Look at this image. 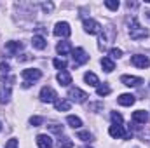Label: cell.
Segmentation results:
<instances>
[{
    "instance_id": "cell-1",
    "label": "cell",
    "mask_w": 150,
    "mask_h": 148,
    "mask_svg": "<svg viewBox=\"0 0 150 148\" xmlns=\"http://www.w3.org/2000/svg\"><path fill=\"white\" fill-rule=\"evenodd\" d=\"M129 37H131V40L147 38L149 37V32H147L145 28H142V26L138 25V21L133 18V21H131V25H129Z\"/></svg>"
},
{
    "instance_id": "cell-2",
    "label": "cell",
    "mask_w": 150,
    "mask_h": 148,
    "mask_svg": "<svg viewBox=\"0 0 150 148\" xmlns=\"http://www.w3.org/2000/svg\"><path fill=\"white\" fill-rule=\"evenodd\" d=\"M72 58H74V68H79L80 65H84V63H87L89 61V56L86 54V51L82 49V47H77L72 51Z\"/></svg>"
},
{
    "instance_id": "cell-3",
    "label": "cell",
    "mask_w": 150,
    "mask_h": 148,
    "mask_svg": "<svg viewBox=\"0 0 150 148\" xmlns=\"http://www.w3.org/2000/svg\"><path fill=\"white\" fill-rule=\"evenodd\" d=\"M56 98H58V94L52 87H49V85L42 87V91H40V101L42 103H56L58 101Z\"/></svg>"
},
{
    "instance_id": "cell-4",
    "label": "cell",
    "mask_w": 150,
    "mask_h": 148,
    "mask_svg": "<svg viewBox=\"0 0 150 148\" xmlns=\"http://www.w3.org/2000/svg\"><path fill=\"white\" fill-rule=\"evenodd\" d=\"M70 33H72V28H70V25L67 23V21H59V23H56V26H54V35L56 37H70Z\"/></svg>"
},
{
    "instance_id": "cell-5",
    "label": "cell",
    "mask_w": 150,
    "mask_h": 148,
    "mask_svg": "<svg viewBox=\"0 0 150 148\" xmlns=\"http://www.w3.org/2000/svg\"><path fill=\"white\" fill-rule=\"evenodd\" d=\"M84 30L89 35H96V33H101V25L94 19H84Z\"/></svg>"
},
{
    "instance_id": "cell-6",
    "label": "cell",
    "mask_w": 150,
    "mask_h": 148,
    "mask_svg": "<svg viewBox=\"0 0 150 148\" xmlns=\"http://www.w3.org/2000/svg\"><path fill=\"white\" fill-rule=\"evenodd\" d=\"M68 98H70L72 101H75V103H84L89 96H87L84 91H80L79 87H72V89L68 91Z\"/></svg>"
},
{
    "instance_id": "cell-7",
    "label": "cell",
    "mask_w": 150,
    "mask_h": 148,
    "mask_svg": "<svg viewBox=\"0 0 150 148\" xmlns=\"http://www.w3.org/2000/svg\"><path fill=\"white\" fill-rule=\"evenodd\" d=\"M108 134H110L112 138H115V140H119V138L129 140V138H131V134H129V132H126L122 125H110V129H108Z\"/></svg>"
},
{
    "instance_id": "cell-8",
    "label": "cell",
    "mask_w": 150,
    "mask_h": 148,
    "mask_svg": "<svg viewBox=\"0 0 150 148\" xmlns=\"http://www.w3.org/2000/svg\"><path fill=\"white\" fill-rule=\"evenodd\" d=\"M120 82L127 87H138L143 84V78L142 77H133V75H122L120 77Z\"/></svg>"
},
{
    "instance_id": "cell-9",
    "label": "cell",
    "mask_w": 150,
    "mask_h": 148,
    "mask_svg": "<svg viewBox=\"0 0 150 148\" xmlns=\"http://www.w3.org/2000/svg\"><path fill=\"white\" fill-rule=\"evenodd\" d=\"M131 65H134L136 68H149L150 66V61L147 56H143V54H134L133 58H131Z\"/></svg>"
},
{
    "instance_id": "cell-10",
    "label": "cell",
    "mask_w": 150,
    "mask_h": 148,
    "mask_svg": "<svg viewBox=\"0 0 150 148\" xmlns=\"http://www.w3.org/2000/svg\"><path fill=\"white\" fill-rule=\"evenodd\" d=\"M23 77H25V82H28L32 85L33 80H38L42 77V72L37 68H26V70H23Z\"/></svg>"
},
{
    "instance_id": "cell-11",
    "label": "cell",
    "mask_w": 150,
    "mask_h": 148,
    "mask_svg": "<svg viewBox=\"0 0 150 148\" xmlns=\"http://www.w3.org/2000/svg\"><path fill=\"white\" fill-rule=\"evenodd\" d=\"M37 145H38V148H52V140H51L49 134H38Z\"/></svg>"
},
{
    "instance_id": "cell-12",
    "label": "cell",
    "mask_w": 150,
    "mask_h": 148,
    "mask_svg": "<svg viewBox=\"0 0 150 148\" xmlns=\"http://www.w3.org/2000/svg\"><path fill=\"white\" fill-rule=\"evenodd\" d=\"M131 118H133L134 124H145V122L149 120V113H147L145 110H136L134 113H133Z\"/></svg>"
},
{
    "instance_id": "cell-13",
    "label": "cell",
    "mask_w": 150,
    "mask_h": 148,
    "mask_svg": "<svg viewBox=\"0 0 150 148\" xmlns=\"http://www.w3.org/2000/svg\"><path fill=\"white\" fill-rule=\"evenodd\" d=\"M134 101H136V98L133 94H120L117 98V103L122 106H131V105H134Z\"/></svg>"
},
{
    "instance_id": "cell-14",
    "label": "cell",
    "mask_w": 150,
    "mask_h": 148,
    "mask_svg": "<svg viewBox=\"0 0 150 148\" xmlns=\"http://www.w3.org/2000/svg\"><path fill=\"white\" fill-rule=\"evenodd\" d=\"M56 51H58V54L67 56V54H70L74 49H72V44H70V42H59V44L56 45Z\"/></svg>"
},
{
    "instance_id": "cell-15",
    "label": "cell",
    "mask_w": 150,
    "mask_h": 148,
    "mask_svg": "<svg viewBox=\"0 0 150 148\" xmlns=\"http://www.w3.org/2000/svg\"><path fill=\"white\" fill-rule=\"evenodd\" d=\"M58 82H59V85L67 87V85H70V84H72V75L68 73L67 70H63V72H59V73H58Z\"/></svg>"
},
{
    "instance_id": "cell-16",
    "label": "cell",
    "mask_w": 150,
    "mask_h": 148,
    "mask_svg": "<svg viewBox=\"0 0 150 148\" xmlns=\"http://www.w3.org/2000/svg\"><path fill=\"white\" fill-rule=\"evenodd\" d=\"M32 45L38 49V51H44L45 47H47V42H45V38L40 37V35H35V37L32 38Z\"/></svg>"
},
{
    "instance_id": "cell-17",
    "label": "cell",
    "mask_w": 150,
    "mask_h": 148,
    "mask_svg": "<svg viewBox=\"0 0 150 148\" xmlns=\"http://www.w3.org/2000/svg\"><path fill=\"white\" fill-rule=\"evenodd\" d=\"M5 49H7L11 54H18V52L23 49V44H21V42H7V44H5Z\"/></svg>"
},
{
    "instance_id": "cell-18",
    "label": "cell",
    "mask_w": 150,
    "mask_h": 148,
    "mask_svg": "<svg viewBox=\"0 0 150 148\" xmlns=\"http://www.w3.org/2000/svg\"><path fill=\"white\" fill-rule=\"evenodd\" d=\"M84 80H86L89 85H93V87H98V85H100V78L96 77V73H93V72H87V73L84 75Z\"/></svg>"
},
{
    "instance_id": "cell-19",
    "label": "cell",
    "mask_w": 150,
    "mask_h": 148,
    "mask_svg": "<svg viewBox=\"0 0 150 148\" xmlns=\"http://www.w3.org/2000/svg\"><path fill=\"white\" fill-rule=\"evenodd\" d=\"M54 106H56L58 111H68L70 106H72V101H68V99H59V101L54 103Z\"/></svg>"
},
{
    "instance_id": "cell-20",
    "label": "cell",
    "mask_w": 150,
    "mask_h": 148,
    "mask_svg": "<svg viewBox=\"0 0 150 148\" xmlns=\"http://www.w3.org/2000/svg\"><path fill=\"white\" fill-rule=\"evenodd\" d=\"M101 66H103V70H105L107 73H110V72L115 70V63H113L110 58H103V59H101Z\"/></svg>"
},
{
    "instance_id": "cell-21",
    "label": "cell",
    "mask_w": 150,
    "mask_h": 148,
    "mask_svg": "<svg viewBox=\"0 0 150 148\" xmlns=\"http://www.w3.org/2000/svg\"><path fill=\"white\" fill-rule=\"evenodd\" d=\"M11 101V87H2L0 89V103L2 105H5V103H9Z\"/></svg>"
},
{
    "instance_id": "cell-22",
    "label": "cell",
    "mask_w": 150,
    "mask_h": 148,
    "mask_svg": "<svg viewBox=\"0 0 150 148\" xmlns=\"http://www.w3.org/2000/svg\"><path fill=\"white\" fill-rule=\"evenodd\" d=\"M67 122H68L70 127H74V129H79V127L82 125V120H80L79 117H75V115H68V117H67Z\"/></svg>"
},
{
    "instance_id": "cell-23",
    "label": "cell",
    "mask_w": 150,
    "mask_h": 148,
    "mask_svg": "<svg viewBox=\"0 0 150 148\" xmlns=\"http://www.w3.org/2000/svg\"><path fill=\"white\" fill-rule=\"evenodd\" d=\"M58 147L59 148H74V141L70 140V138H59V141H58Z\"/></svg>"
},
{
    "instance_id": "cell-24",
    "label": "cell",
    "mask_w": 150,
    "mask_h": 148,
    "mask_svg": "<svg viewBox=\"0 0 150 148\" xmlns=\"http://www.w3.org/2000/svg\"><path fill=\"white\" fill-rule=\"evenodd\" d=\"M110 91H112V89H110L107 84H103V85H98V87H96V94H98V96H108V94H110Z\"/></svg>"
},
{
    "instance_id": "cell-25",
    "label": "cell",
    "mask_w": 150,
    "mask_h": 148,
    "mask_svg": "<svg viewBox=\"0 0 150 148\" xmlns=\"http://www.w3.org/2000/svg\"><path fill=\"white\" fill-rule=\"evenodd\" d=\"M77 138H79L80 141H93V134H91L89 131H79V132H77Z\"/></svg>"
},
{
    "instance_id": "cell-26",
    "label": "cell",
    "mask_w": 150,
    "mask_h": 148,
    "mask_svg": "<svg viewBox=\"0 0 150 148\" xmlns=\"http://www.w3.org/2000/svg\"><path fill=\"white\" fill-rule=\"evenodd\" d=\"M52 65H54L58 70H61V72H63V70L67 68V59H63V58H56V59L52 61Z\"/></svg>"
},
{
    "instance_id": "cell-27",
    "label": "cell",
    "mask_w": 150,
    "mask_h": 148,
    "mask_svg": "<svg viewBox=\"0 0 150 148\" xmlns=\"http://www.w3.org/2000/svg\"><path fill=\"white\" fill-rule=\"evenodd\" d=\"M112 122L113 125H122V122H124V118H122V115L120 113H117V111H112Z\"/></svg>"
},
{
    "instance_id": "cell-28",
    "label": "cell",
    "mask_w": 150,
    "mask_h": 148,
    "mask_svg": "<svg viewBox=\"0 0 150 148\" xmlns=\"http://www.w3.org/2000/svg\"><path fill=\"white\" fill-rule=\"evenodd\" d=\"M49 131H52V132H56V134H63V125H59V124H51L49 125Z\"/></svg>"
},
{
    "instance_id": "cell-29",
    "label": "cell",
    "mask_w": 150,
    "mask_h": 148,
    "mask_svg": "<svg viewBox=\"0 0 150 148\" xmlns=\"http://www.w3.org/2000/svg\"><path fill=\"white\" fill-rule=\"evenodd\" d=\"M105 7H108L110 11H117L119 9V0H107L105 2Z\"/></svg>"
},
{
    "instance_id": "cell-30",
    "label": "cell",
    "mask_w": 150,
    "mask_h": 148,
    "mask_svg": "<svg viewBox=\"0 0 150 148\" xmlns=\"http://www.w3.org/2000/svg\"><path fill=\"white\" fill-rule=\"evenodd\" d=\"M120 56H122V51H120V49H117V47H112V49H110V59H119V58H120Z\"/></svg>"
},
{
    "instance_id": "cell-31",
    "label": "cell",
    "mask_w": 150,
    "mask_h": 148,
    "mask_svg": "<svg viewBox=\"0 0 150 148\" xmlns=\"http://www.w3.org/2000/svg\"><path fill=\"white\" fill-rule=\"evenodd\" d=\"M42 122H44V118H42V117H37V115L30 118V124H32L33 127H38V125H42Z\"/></svg>"
},
{
    "instance_id": "cell-32",
    "label": "cell",
    "mask_w": 150,
    "mask_h": 148,
    "mask_svg": "<svg viewBox=\"0 0 150 148\" xmlns=\"http://www.w3.org/2000/svg\"><path fill=\"white\" fill-rule=\"evenodd\" d=\"M0 72H2V73H9V72H11V65L5 63V61H2V63H0Z\"/></svg>"
},
{
    "instance_id": "cell-33",
    "label": "cell",
    "mask_w": 150,
    "mask_h": 148,
    "mask_svg": "<svg viewBox=\"0 0 150 148\" xmlns=\"http://www.w3.org/2000/svg\"><path fill=\"white\" fill-rule=\"evenodd\" d=\"M5 148H18V140H16V138H11V140L7 141Z\"/></svg>"
},
{
    "instance_id": "cell-34",
    "label": "cell",
    "mask_w": 150,
    "mask_h": 148,
    "mask_svg": "<svg viewBox=\"0 0 150 148\" xmlns=\"http://www.w3.org/2000/svg\"><path fill=\"white\" fill-rule=\"evenodd\" d=\"M52 7H54L52 4H42V9H44L45 12H49V11H52Z\"/></svg>"
},
{
    "instance_id": "cell-35",
    "label": "cell",
    "mask_w": 150,
    "mask_h": 148,
    "mask_svg": "<svg viewBox=\"0 0 150 148\" xmlns=\"http://www.w3.org/2000/svg\"><path fill=\"white\" fill-rule=\"evenodd\" d=\"M89 108L91 110H100V108H103V105L101 103H93V105H89Z\"/></svg>"
},
{
    "instance_id": "cell-36",
    "label": "cell",
    "mask_w": 150,
    "mask_h": 148,
    "mask_svg": "<svg viewBox=\"0 0 150 148\" xmlns=\"http://www.w3.org/2000/svg\"><path fill=\"white\" fill-rule=\"evenodd\" d=\"M145 16H147V19L150 21V11H147V12H145Z\"/></svg>"
},
{
    "instance_id": "cell-37",
    "label": "cell",
    "mask_w": 150,
    "mask_h": 148,
    "mask_svg": "<svg viewBox=\"0 0 150 148\" xmlns=\"http://www.w3.org/2000/svg\"><path fill=\"white\" fill-rule=\"evenodd\" d=\"M0 131H2V122H0Z\"/></svg>"
},
{
    "instance_id": "cell-38",
    "label": "cell",
    "mask_w": 150,
    "mask_h": 148,
    "mask_svg": "<svg viewBox=\"0 0 150 148\" xmlns=\"http://www.w3.org/2000/svg\"><path fill=\"white\" fill-rule=\"evenodd\" d=\"M89 148H91V147H89Z\"/></svg>"
}]
</instances>
